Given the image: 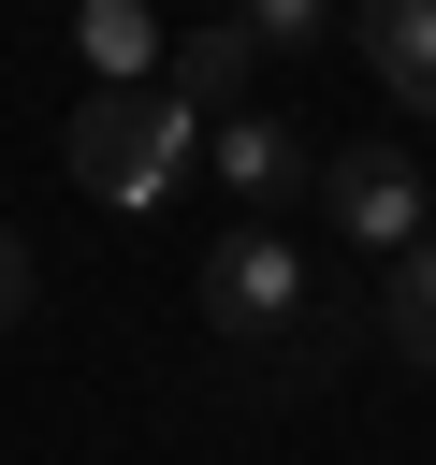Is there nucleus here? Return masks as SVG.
<instances>
[{
  "label": "nucleus",
  "mask_w": 436,
  "mask_h": 465,
  "mask_svg": "<svg viewBox=\"0 0 436 465\" xmlns=\"http://www.w3.org/2000/svg\"><path fill=\"white\" fill-rule=\"evenodd\" d=\"M320 203H334V232H349V247H378V262H407V247L436 232V203H421V160H407V145H378V131L320 160Z\"/></svg>",
  "instance_id": "obj_3"
},
{
  "label": "nucleus",
  "mask_w": 436,
  "mask_h": 465,
  "mask_svg": "<svg viewBox=\"0 0 436 465\" xmlns=\"http://www.w3.org/2000/svg\"><path fill=\"white\" fill-rule=\"evenodd\" d=\"M363 58L407 116H436V0H363Z\"/></svg>",
  "instance_id": "obj_6"
},
{
  "label": "nucleus",
  "mask_w": 436,
  "mask_h": 465,
  "mask_svg": "<svg viewBox=\"0 0 436 465\" xmlns=\"http://www.w3.org/2000/svg\"><path fill=\"white\" fill-rule=\"evenodd\" d=\"M247 73H262L247 15H203V29L174 44V102H189V116H247Z\"/></svg>",
  "instance_id": "obj_5"
},
{
  "label": "nucleus",
  "mask_w": 436,
  "mask_h": 465,
  "mask_svg": "<svg viewBox=\"0 0 436 465\" xmlns=\"http://www.w3.org/2000/svg\"><path fill=\"white\" fill-rule=\"evenodd\" d=\"M334 29V0H247V44L262 58H291V44H320Z\"/></svg>",
  "instance_id": "obj_9"
},
{
  "label": "nucleus",
  "mask_w": 436,
  "mask_h": 465,
  "mask_svg": "<svg viewBox=\"0 0 436 465\" xmlns=\"http://www.w3.org/2000/svg\"><path fill=\"white\" fill-rule=\"evenodd\" d=\"M203 160H218L233 218H291V203L320 189V145H305L291 116H262V102H247V116H218V131H203Z\"/></svg>",
  "instance_id": "obj_4"
},
{
  "label": "nucleus",
  "mask_w": 436,
  "mask_h": 465,
  "mask_svg": "<svg viewBox=\"0 0 436 465\" xmlns=\"http://www.w3.org/2000/svg\"><path fill=\"white\" fill-rule=\"evenodd\" d=\"M378 320H392V349H407V363H436V232H421V247L392 262V291H378Z\"/></svg>",
  "instance_id": "obj_7"
},
{
  "label": "nucleus",
  "mask_w": 436,
  "mask_h": 465,
  "mask_svg": "<svg viewBox=\"0 0 436 465\" xmlns=\"http://www.w3.org/2000/svg\"><path fill=\"white\" fill-rule=\"evenodd\" d=\"M189 145H203V116H189L174 87H87V116H73V189L160 203V189L189 174Z\"/></svg>",
  "instance_id": "obj_2"
},
{
  "label": "nucleus",
  "mask_w": 436,
  "mask_h": 465,
  "mask_svg": "<svg viewBox=\"0 0 436 465\" xmlns=\"http://www.w3.org/2000/svg\"><path fill=\"white\" fill-rule=\"evenodd\" d=\"M15 320H29V247L0 232V334H15Z\"/></svg>",
  "instance_id": "obj_10"
},
{
  "label": "nucleus",
  "mask_w": 436,
  "mask_h": 465,
  "mask_svg": "<svg viewBox=\"0 0 436 465\" xmlns=\"http://www.w3.org/2000/svg\"><path fill=\"white\" fill-rule=\"evenodd\" d=\"M73 29H87V58H102V87H145V58H160V29H145L131 0H87Z\"/></svg>",
  "instance_id": "obj_8"
},
{
  "label": "nucleus",
  "mask_w": 436,
  "mask_h": 465,
  "mask_svg": "<svg viewBox=\"0 0 436 465\" xmlns=\"http://www.w3.org/2000/svg\"><path fill=\"white\" fill-rule=\"evenodd\" d=\"M203 334L218 349H305L320 334V291H305V247L276 232V218H233L218 247H203Z\"/></svg>",
  "instance_id": "obj_1"
}]
</instances>
